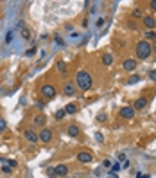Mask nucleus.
Here are the masks:
<instances>
[{"label": "nucleus", "mask_w": 156, "mask_h": 178, "mask_svg": "<svg viewBox=\"0 0 156 178\" xmlns=\"http://www.w3.org/2000/svg\"><path fill=\"white\" fill-rule=\"evenodd\" d=\"M76 85H77L83 92L90 90V88H92V85H93L90 72H86V70H79L77 74H76Z\"/></svg>", "instance_id": "obj_1"}, {"label": "nucleus", "mask_w": 156, "mask_h": 178, "mask_svg": "<svg viewBox=\"0 0 156 178\" xmlns=\"http://www.w3.org/2000/svg\"><path fill=\"white\" fill-rule=\"evenodd\" d=\"M151 52H153V47L149 45V41H145V40H142V41H138L137 43V58L138 59H149L151 56Z\"/></svg>", "instance_id": "obj_2"}, {"label": "nucleus", "mask_w": 156, "mask_h": 178, "mask_svg": "<svg viewBox=\"0 0 156 178\" xmlns=\"http://www.w3.org/2000/svg\"><path fill=\"white\" fill-rule=\"evenodd\" d=\"M77 160L81 162V164H90V162L93 160V155H92L88 149H83V151L77 153Z\"/></svg>", "instance_id": "obj_3"}, {"label": "nucleus", "mask_w": 156, "mask_h": 178, "mask_svg": "<svg viewBox=\"0 0 156 178\" xmlns=\"http://www.w3.org/2000/svg\"><path fill=\"white\" fill-rule=\"evenodd\" d=\"M41 96L45 99H52L56 96V88H54L52 85H43V86H41Z\"/></svg>", "instance_id": "obj_4"}, {"label": "nucleus", "mask_w": 156, "mask_h": 178, "mask_svg": "<svg viewBox=\"0 0 156 178\" xmlns=\"http://www.w3.org/2000/svg\"><path fill=\"white\" fill-rule=\"evenodd\" d=\"M38 140H41L43 144H49V142L52 140V131H50L49 128H43L38 133Z\"/></svg>", "instance_id": "obj_5"}, {"label": "nucleus", "mask_w": 156, "mask_h": 178, "mask_svg": "<svg viewBox=\"0 0 156 178\" xmlns=\"http://www.w3.org/2000/svg\"><path fill=\"white\" fill-rule=\"evenodd\" d=\"M120 117L131 120V119L135 117V108H133V106H124V108H120Z\"/></svg>", "instance_id": "obj_6"}, {"label": "nucleus", "mask_w": 156, "mask_h": 178, "mask_svg": "<svg viewBox=\"0 0 156 178\" xmlns=\"http://www.w3.org/2000/svg\"><path fill=\"white\" fill-rule=\"evenodd\" d=\"M142 22H144V25H145L149 31H154V27H156V18L154 16H151V15H144Z\"/></svg>", "instance_id": "obj_7"}, {"label": "nucleus", "mask_w": 156, "mask_h": 178, "mask_svg": "<svg viewBox=\"0 0 156 178\" xmlns=\"http://www.w3.org/2000/svg\"><path fill=\"white\" fill-rule=\"evenodd\" d=\"M63 94H65V96H68V97L76 96V83H72V81L65 83V86H63Z\"/></svg>", "instance_id": "obj_8"}, {"label": "nucleus", "mask_w": 156, "mask_h": 178, "mask_svg": "<svg viewBox=\"0 0 156 178\" xmlns=\"http://www.w3.org/2000/svg\"><path fill=\"white\" fill-rule=\"evenodd\" d=\"M122 67H124V70H127V72H133L135 68H137V61L135 59H124V63H122Z\"/></svg>", "instance_id": "obj_9"}, {"label": "nucleus", "mask_w": 156, "mask_h": 178, "mask_svg": "<svg viewBox=\"0 0 156 178\" xmlns=\"http://www.w3.org/2000/svg\"><path fill=\"white\" fill-rule=\"evenodd\" d=\"M23 137L27 138L31 144H34V142H38V133L36 131H32V130H25V133H23Z\"/></svg>", "instance_id": "obj_10"}, {"label": "nucleus", "mask_w": 156, "mask_h": 178, "mask_svg": "<svg viewBox=\"0 0 156 178\" xmlns=\"http://www.w3.org/2000/svg\"><path fill=\"white\" fill-rule=\"evenodd\" d=\"M54 167H56V176H66L68 175V166L59 164V166H54Z\"/></svg>", "instance_id": "obj_11"}, {"label": "nucleus", "mask_w": 156, "mask_h": 178, "mask_svg": "<svg viewBox=\"0 0 156 178\" xmlns=\"http://www.w3.org/2000/svg\"><path fill=\"white\" fill-rule=\"evenodd\" d=\"M147 103H149V101L145 97H138L137 101H135V104H133V108H135V110H144V108L147 106Z\"/></svg>", "instance_id": "obj_12"}, {"label": "nucleus", "mask_w": 156, "mask_h": 178, "mask_svg": "<svg viewBox=\"0 0 156 178\" xmlns=\"http://www.w3.org/2000/svg\"><path fill=\"white\" fill-rule=\"evenodd\" d=\"M65 113H68V115H74V113H77V104H74V103H68L65 108Z\"/></svg>", "instance_id": "obj_13"}, {"label": "nucleus", "mask_w": 156, "mask_h": 178, "mask_svg": "<svg viewBox=\"0 0 156 178\" xmlns=\"http://www.w3.org/2000/svg\"><path fill=\"white\" fill-rule=\"evenodd\" d=\"M32 122H34L36 126H41V128H43V126H45V122H47V117L39 113V115H36V117L32 119Z\"/></svg>", "instance_id": "obj_14"}, {"label": "nucleus", "mask_w": 156, "mask_h": 178, "mask_svg": "<svg viewBox=\"0 0 156 178\" xmlns=\"http://www.w3.org/2000/svg\"><path fill=\"white\" fill-rule=\"evenodd\" d=\"M68 135L70 137H79L81 135V130H79L76 124H72V126H68Z\"/></svg>", "instance_id": "obj_15"}, {"label": "nucleus", "mask_w": 156, "mask_h": 178, "mask_svg": "<svg viewBox=\"0 0 156 178\" xmlns=\"http://www.w3.org/2000/svg\"><path fill=\"white\" fill-rule=\"evenodd\" d=\"M102 63H104L106 67L113 65V56H111V54H108V52H106V54H102Z\"/></svg>", "instance_id": "obj_16"}, {"label": "nucleus", "mask_w": 156, "mask_h": 178, "mask_svg": "<svg viewBox=\"0 0 156 178\" xmlns=\"http://www.w3.org/2000/svg\"><path fill=\"white\" fill-rule=\"evenodd\" d=\"M20 27H22V38H23V40H29V38H31V29L23 27V23H20Z\"/></svg>", "instance_id": "obj_17"}, {"label": "nucleus", "mask_w": 156, "mask_h": 178, "mask_svg": "<svg viewBox=\"0 0 156 178\" xmlns=\"http://www.w3.org/2000/svg\"><path fill=\"white\" fill-rule=\"evenodd\" d=\"M120 169H122V166H120L118 162H115V164H111V167H110V173H111V175H117Z\"/></svg>", "instance_id": "obj_18"}, {"label": "nucleus", "mask_w": 156, "mask_h": 178, "mask_svg": "<svg viewBox=\"0 0 156 178\" xmlns=\"http://www.w3.org/2000/svg\"><path fill=\"white\" fill-rule=\"evenodd\" d=\"M144 36H145V41H149V40H156V33L154 31H147Z\"/></svg>", "instance_id": "obj_19"}, {"label": "nucleus", "mask_w": 156, "mask_h": 178, "mask_svg": "<svg viewBox=\"0 0 156 178\" xmlns=\"http://www.w3.org/2000/svg\"><path fill=\"white\" fill-rule=\"evenodd\" d=\"M47 175H49L50 178H54V176H56V167H54V166L47 167Z\"/></svg>", "instance_id": "obj_20"}, {"label": "nucleus", "mask_w": 156, "mask_h": 178, "mask_svg": "<svg viewBox=\"0 0 156 178\" xmlns=\"http://www.w3.org/2000/svg\"><path fill=\"white\" fill-rule=\"evenodd\" d=\"M138 81H140V76H129V79H127L129 85H135V83H138Z\"/></svg>", "instance_id": "obj_21"}, {"label": "nucleus", "mask_w": 156, "mask_h": 178, "mask_svg": "<svg viewBox=\"0 0 156 178\" xmlns=\"http://www.w3.org/2000/svg\"><path fill=\"white\" fill-rule=\"evenodd\" d=\"M58 68H59V72H66V65H65V61H58Z\"/></svg>", "instance_id": "obj_22"}, {"label": "nucleus", "mask_w": 156, "mask_h": 178, "mask_svg": "<svg viewBox=\"0 0 156 178\" xmlns=\"http://www.w3.org/2000/svg\"><path fill=\"white\" fill-rule=\"evenodd\" d=\"M133 16H135V18H144V13H142V9H135V11H133Z\"/></svg>", "instance_id": "obj_23"}, {"label": "nucleus", "mask_w": 156, "mask_h": 178, "mask_svg": "<svg viewBox=\"0 0 156 178\" xmlns=\"http://www.w3.org/2000/svg\"><path fill=\"white\" fill-rule=\"evenodd\" d=\"M7 166H9L11 169H15V167L18 166V162H16V160H13V158H9V160H7Z\"/></svg>", "instance_id": "obj_24"}, {"label": "nucleus", "mask_w": 156, "mask_h": 178, "mask_svg": "<svg viewBox=\"0 0 156 178\" xmlns=\"http://www.w3.org/2000/svg\"><path fill=\"white\" fill-rule=\"evenodd\" d=\"M65 115H66V113H65V110H58V112L54 113V117H56V119H63Z\"/></svg>", "instance_id": "obj_25"}, {"label": "nucleus", "mask_w": 156, "mask_h": 178, "mask_svg": "<svg viewBox=\"0 0 156 178\" xmlns=\"http://www.w3.org/2000/svg\"><path fill=\"white\" fill-rule=\"evenodd\" d=\"M34 54H36V49H34V47H32V49H29V51L25 52V56H27V58H31V56H34Z\"/></svg>", "instance_id": "obj_26"}, {"label": "nucleus", "mask_w": 156, "mask_h": 178, "mask_svg": "<svg viewBox=\"0 0 156 178\" xmlns=\"http://www.w3.org/2000/svg\"><path fill=\"white\" fill-rule=\"evenodd\" d=\"M102 167L110 169V167H111V160H108V158H106V160H102Z\"/></svg>", "instance_id": "obj_27"}, {"label": "nucleus", "mask_w": 156, "mask_h": 178, "mask_svg": "<svg viewBox=\"0 0 156 178\" xmlns=\"http://www.w3.org/2000/svg\"><path fill=\"white\" fill-rule=\"evenodd\" d=\"M2 171H4V173H5V175H9V173H11V171H13V169H11V167H9V166H2Z\"/></svg>", "instance_id": "obj_28"}, {"label": "nucleus", "mask_w": 156, "mask_h": 178, "mask_svg": "<svg viewBox=\"0 0 156 178\" xmlns=\"http://www.w3.org/2000/svg\"><path fill=\"white\" fill-rule=\"evenodd\" d=\"M4 130H5V120H4V119H0V133H2Z\"/></svg>", "instance_id": "obj_29"}, {"label": "nucleus", "mask_w": 156, "mask_h": 178, "mask_svg": "<svg viewBox=\"0 0 156 178\" xmlns=\"http://www.w3.org/2000/svg\"><path fill=\"white\" fill-rule=\"evenodd\" d=\"M36 108H38V110H43V108H45V103L38 101V103H36Z\"/></svg>", "instance_id": "obj_30"}, {"label": "nucleus", "mask_w": 156, "mask_h": 178, "mask_svg": "<svg viewBox=\"0 0 156 178\" xmlns=\"http://www.w3.org/2000/svg\"><path fill=\"white\" fill-rule=\"evenodd\" d=\"M129 166H131V162H129V160H124V164H122V167H124V169H129Z\"/></svg>", "instance_id": "obj_31"}, {"label": "nucleus", "mask_w": 156, "mask_h": 178, "mask_svg": "<svg viewBox=\"0 0 156 178\" xmlns=\"http://www.w3.org/2000/svg\"><path fill=\"white\" fill-rule=\"evenodd\" d=\"M95 138H97L99 142H104V137H102V133H95Z\"/></svg>", "instance_id": "obj_32"}, {"label": "nucleus", "mask_w": 156, "mask_h": 178, "mask_svg": "<svg viewBox=\"0 0 156 178\" xmlns=\"http://www.w3.org/2000/svg\"><path fill=\"white\" fill-rule=\"evenodd\" d=\"M149 78L153 79V81H156V70H151V72H149Z\"/></svg>", "instance_id": "obj_33"}, {"label": "nucleus", "mask_w": 156, "mask_h": 178, "mask_svg": "<svg viewBox=\"0 0 156 178\" xmlns=\"http://www.w3.org/2000/svg\"><path fill=\"white\" fill-rule=\"evenodd\" d=\"M11 40H13V33H7V36H5V41H7V43H11Z\"/></svg>", "instance_id": "obj_34"}, {"label": "nucleus", "mask_w": 156, "mask_h": 178, "mask_svg": "<svg viewBox=\"0 0 156 178\" xmlns=\"http://www.w3.org/2000/svg\"><path fill=\"white\" fill-rule=\"evenodd\" d=\"M97 120H99V122H100V120H106V113H99Z\"/></svg>", "instance_id": "obj_35"}, {"label": "nucleus", "mask_w": 156, "mask_h": 178, "mask_svg": "<svg viewBox=\"0 0 156 178\" xmlns=\"http://www.w3.org/2000/svg\"><path fill=\"white\" fill-rule=\"evenodd\" d=\"M102 25H104V20H102V18H99V20H97V27H99V29H100Z\"/></svg>", "instance_id": "obj_36"}, {"label": "nucleus", "mask_w": 156, "mask_h": 178, "mask_svg": "<svg viewBox=\"0 0 156 178\" xmlns=\"http://www.w3.org/2000/svg\"><path fill=\"white\" fill-rule=\"evenodd\" d=\"M54 41H56V43H58V45H63V40L59 38V36H56V38H54Z\"/></svg>", "instance_id": "obj_37"}, {"label": "nucleus", "mask_w": 156, "mask_h": 178, "mask_svg": "<svg viewBox=\"0 0 156 178\" xmlns=\"http://www.w3.org/2000/svg\"><path fill=\"white\" fill-rule=\"evenodd\" d=\"M149 5H151V9H153V11H156V0H153V2L149 4Z\"/></svg>", "instance_id": "obj_38"}, {"label": "nucleus", "mask_w": 156, "mask_h": 178, "mask_svg": "<svg viewBox=\"0 0 156 178\" xmlns=\"http://www.w3.org/2000/svg\"><path fill=\"white\" fill-rule=\"evenodd\" d=\"M118 160H120V162H124V160H126V155H124V153H120V155H118Z\"/></svg>", "instance_id": "obj_39"}, {"label": "nucleus", "mask_w": 156, "mask_h": 178, "mask_svg": "<svg viewBox=\"0 0 156 178\" xmlns=\"http://www.w3.org/2000/svg\"><path fill=\"white\" fill-rule=\"evenodd\" d=\"M137 178H144V175H142V173H138V175H137Z\"/></svg>", "instance_id": "obj_40"}, {"label": "nucleus", "mask_w": 156, "mask_h": 178, "mask_svg": "<svg viewBox=\"0 0 156 178\" xmlns=\"http://www.w3.org/2000/svg\"><path fill=\"white\" fill-rule=\"evenodd\" d=\"M153 52H156V43H154V47H153Z\"/></svg>", "instance_id": "obj_41"}, {"label": "nucleus", "mask_w": 156, "mask_h": 178, "mask_svg": "<svg viewBox=\"0 0 156 178\" xmlns=\"http://www.w3.org/2000/svg\"><path fill=\"white\" fill-rule=\"evenodd\" d=\"M108 178H118V176H108Z\"/></svg>", "instance_id": "obj_42"}]
</instances>
